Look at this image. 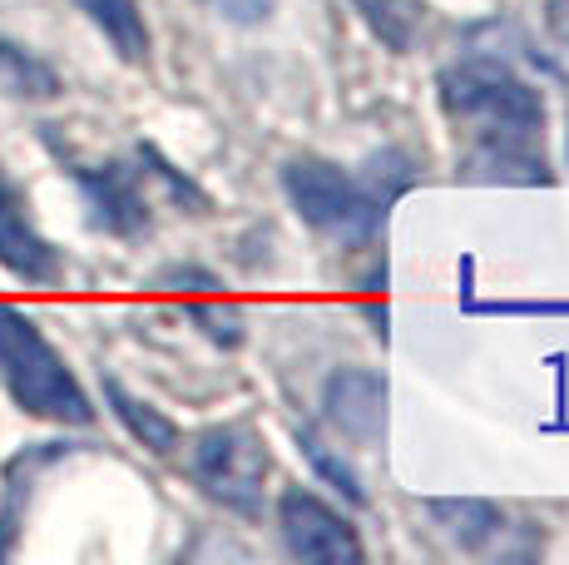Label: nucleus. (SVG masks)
Segmentation results:
<instances>
[{"instance_id": "obj_1", "label": "nucleus", "mask_w": 569, "mask_h": 565, "mask_svg": "<svg viewBox=\"0 0 569 565\" xmlns=\"http://www.w3.org/2000/svg\"><path fill=\"white\" fill-rule=\"evenodd\" d=\"M441 110L461 145V174L476 184H550L545 105L510 65L470 56L441 70Z\"/></svg>"}, {"instance_id": "obj_2", "label": "nucleus", "mask_w": 569, "mask_h": 565, "mask_svg": "<svg viewBox=\"0 0 569 565\" xmlns=\"http://www.w3.org/2000/svg\"><path fill=\"white\" fill-rule=\"evenodd\" d=\"M0 377H6L10 397L30 412V417L64 422V427H90L94 407L64 357L46 343V333L26 318L20 308L0 303Z\"/></svg>"}, {"instance_id": "obj_3", "label": "nucleus", "mask_w": 569, "mask_h": 565, "mask_svg": "<svg viewBox=\"0 0 569 565\" xmlns=\"http://www.w3.org/2000/svg\"><path fill=\"white\" fill-rule=\"evenodd\" d=\"M282 189H288L292 209L302 214V224L347 248L367 244L387 214V194H377L367 179L327 165V159H292L282 169Z\"/></svg>"}, {"instance_id": "obj_4", "label": "nucleus", "mask_w": 569, "mask_h": 565, "mask_svg": "<svg viewBox=\"0 0 569 565\" xmlns=\"http://www.w3.org/2000/svg\"><path fill=\"white\" fill-rule=\"evenodd\" d=\"M189 472L203 486L208 502H218L223 511H238V516H258L272 456L248 422H223V427H208L193 442Z\"/></svg>"}, {"instance_id": "obj_5", "label": "nucleus", "mask_w": 569, "mask_h": 565, "mask_svg": "<svg viewBox=\"0 0 569 565\" xmlns=\"http://www.w3.org/2000/svg\"><path fill=\"white\" fill-rule=\"evenodd\" d=\"M278 531H282V546H288L298 561H312V565H357L367 556L352 521H347L337 506H327L322 496L302 492V486L282 492Z\"/></svg>"}, {"instance_id": "obj_6", "label": "nucleus", "mask_w": 569, "mask_h": 565, "mask_svg": "<svg viewBox=\"0 0 569 565\" xmlns=\"http://www.w3.org/2000/svg\"><path fill=\"white\" fill-rule=\"evenodd\" d=\"M322 412L342 437L371 447L387 432V377L371 373V367H342V373L327 377Z\"/></svg>"}, {"instance_id": "obj_7", "label": "nucleus", "mask_w": 569, "mask_h": 565, "mask_svg": "<svg viewBox=\"0 0 569 565\" xmlns=\"http://www.w3.org/2000/svg\"><path fill=\"white\" fill-rule=\"evenodd\" d=\"M0 264L26 282L60 278V258H54V248L36 234V224L26 219V204H20V194L6 184V174H0Z\"/></svg>"}, {"instance_id": "obj_8", "label": "nucleus", "mask_w": 569, "mask_h": 565, "mask_svg": "<svg viewBox=\"0 0 569 565\" xmlns=\"http://www.w3.org/2000/svg\"><path fill=\"white\" fill-rule=\"evenodd\" d=\"M80 184L90 189L94 219H100L109 234H139V228L149 224V199H144V189H139L134 169L104 165V169L80 174Z\"/></svg>"}, {"instance_id": "obj_9", "label": "nucleus", "mask_w": 569, "mask_h": 565, "mask_svg": "<svg viewBox=\"0 0 569 565\" xmlns=\"http://www.w3.org/2000/svg\"><path fill=\"white\" fill-rule=\"evenodd\" d=\"M431 521L456 541L461 551H486L506 536V511L476 502V496H456V502H431Z\"/></svg>"}, {"instance_id": "obj_10", "label": "nucleus", "mask_w": 569, "mask_h": 565, "mask_svg": "<svg viewBox=\"0 0 569 565\" xmlns=\"http://www.w3.org/2000/svg\"><path fill=\"white\" fill-rule=\"evenodd\" d=\"M104 397H109V407H114V417L124 422V432L139 442V447H149L154 456H169V452H179V427H173L169 417L154 407V402H144V397H134L129 387H119L114 377L104 383Z\"/></svg>"}, {"instance_id": "obj_11", "label": "nucleus", "mask_w": 569, "mask_h": 565, "mask_svg": "<svg viewBox=\"0 0 569 565\" xmlns=\"http://www.w3.org/2000/svg\"><path fill=\"white\" fill-rule=\"evenodd\" d=\"M94 26L104 30V40L119 50L124 60H149V26H144V10L139 0H74Z\"/></svg>"}, {"instance_id": "obj_12", "label": "nucleus", "mask_w": 569, "mask_h": 565, "mask_svg": "<svg viewBox=\"0 0 569 565\" xmlns=\"http://www.w3.org/2000/svg\"><path fill=\"white\" fill-rule=\"evenodd\" d=\"M0 90L16 95V100H54L60 95V75L36 50L16 46V40H0Z\"/></svg>"}, {"instance_id": "obj_13", "label": "nucleus", "mask_w": 569, "mask_h": 565, "mask_svg": "<svg viewBox=\"0 0 569 565\" xmlns=\"http://www.w3.org/2000/svg\"><path fill=\"white\" fill-rule=\"evenodd\" d=\"M189 318L199 323V328H203L213 343H223V347H238V343H243V313H238L233 303H223V298H193V303H189Z\"/></svg>"}, {"instance_id": "obj_14", "label": "nucleus", "mask_w": 569, "mask_h": 565, "mask_svg": "<svg viewBox=\"0 0 569 565\" xmlns=\"http://www.w3.org/2000/svg\"><path fill=\"white\" fill-rule=\"evenodd\" d=\"M302 452H308V462L327 476V482L337 486V492H347V502H362V486H357V472L342 462V456H332V447H327V442L317 437V432H302Z\"/></svg>"}, {"instance_id": "obj_15", "label": "nucleus", "mask_w": 569, "mask_h": 565, "mask_svg": "<svg viewBox=\"0 0 569 565\" xmlns=\"http://www.w3.org/2000/svg\"><path fill=\"white\" fill-rule=\"evenodd\" d=\"M208 6L223 20H233V26H258V20H268L278 10V0H208Z\"/></svg>"}, {"instance_id": "obj_16", "label": "nucleus", "mask_w": 569, "mask_h": 565, "mask_svg": "<svg viewBox=\"0 0 569 565\" xmlns=\"http://www.w3.org/2000/svg\"><path fill=\"white\" fill-rule=\"evenodd\" d=\"M545 26H550V36L569 50V0H550V10H545Z\"/></svg>"}]
</instances>
